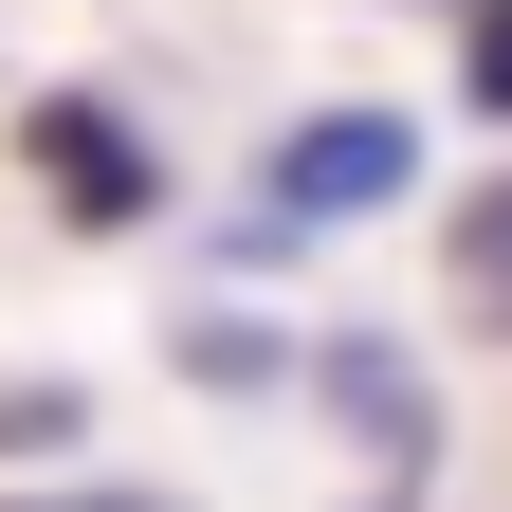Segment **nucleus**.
I'll use <instances>...</instances> for the list:
<instances>
[{"label":"nucleus","mask_w":512,"mask_h":512,"mask_svg":"<svg viewBox=\"0 0 512 512\" xmlns=\"http://www.w3.org/2000/svg\"><path fill=\"white\" fill-rule=\"evenodd\" d=\"M19 165H37V202L74 220V238H147V220H165V147H147L110 92H37V110H19Z\"/></svg>","instance_id":"obj_1"},{"label":"nucleus","mask_w":512,"mask_h":512,"mask_svg":"<svg viewBox=\"0 0 512 512\" xmlns=\"http://www.w3.org/2000/svg\"><path fill=\"white\" fill-rule=\"evenodd\" d=\"M403 183H421V128L366 92V110H293V128H275V183H256V202L311 238V220H384Z\"/></svg>","instance_id":"obj_2"},{"label":"nucleus","mask_w":512,"mask_h":512,"mask_svg":"<svg viewBox=\"0 0 512 512\" xmlns=\"http://www.w3.org/2000/svg\"><path fill=\"white\" fill-rule=\"evenodd\" d=\"M311 384L384 439V476H421V458H439V421H421V366H403V348H366V330H348V348H311Z\"/></svg>","instance_id":"obj_3"},{"label":"nucleus","mask_w":512,"mask_h":512,"mask_svg":"<svg viewBox=\"0 0 512 512\" xmlns=\"http://www.w3.org/2000/svg\"><path fill=\"white\" fill-rule=\"evenodd\" d=\"M439 293H458V330H494V348H512V165L476 183L458 220H439Z\"/></svg>","instance_id":"obj_4"},{"label":"nucleus","mask_w":512,"mask_h":512,"mask_svg":"<svg viewBox=\"0 0 512 512\" xmlns=\"http://www.w3.org/2000/svg\"><path fill=\"white\" fill-rule=\"evenodd\" d=\"M165 366H183V384H293L311 348H293V330H256V311H183V330H165Z\"/></svg>","instance_id":"obj_5"},{"label":"nucleus","mask_w":512,"mask_h":512,"mask_svg":"<svg viewBox=\"0 0 512 512\" xmlns=\"http://www.w3.org/2000/svg\"><path fill=\"white\" fill-rule=\"evenodd\" d=\"M458 110L512 128V0H476V19H458Z\"/></svg>","instance_id":"obj_6"},{"label":"nucleus","mask_w":512,"mask_h":512,"mask_svg":"<svg viewBox=\"0 0 512 512\" xmlns=\"http://www.w3.org/2000/svg\"><path fill=\"white\" fill-rule=\"evenodd\" d=\"M55 439H92L74 384H0V458H55Z\"/></svg>","instance_id":"obj_7"},{"label":"nucleus","mask_w":512,"mask_h":512,"mask_svg":"<svg viewBox=\"0 0 512 512\" xmlns=\"http://www.w3.org/2000/svg\"><path fill=\"white\" fill-rule=\"evenodd\" d=\"M19 512H165V494H19Z\"/></svg>","instance_id":"obj_8"}]
</instances>
